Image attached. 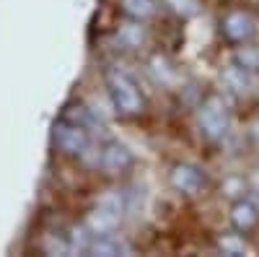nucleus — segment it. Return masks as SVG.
I'll list each match as a JSON object with an SVG mask.
<instances>
[{
    "mask_svg": "<svg viewBox=\"0 0 259 257\" xmlns=\"http://www.w3.org/2000/svg\"><path fill=\"white\" fill-rule=\"evenodd\" d=\"M221 81H223L226 89L231 94H236V96H246V94H251L256 89V73L244 68V65H239V62L226 65L223 73H221Z\"/></svg>",
    "mask_w": 259,
    "mask_h": 257,
    "instance_id": "7",
    "label": "nucleus"
},
{
    "mask_svg": "<svg viewBox=\"0 0 259 257\" xmlns=\"http://www.w3.org/2000/svg\"><path fill=\"white\" fill-rule=\"evenodd\" d=\"M117 39H119V45L127 47V50H135L143 45V39H145V31L140 26V21H135V24H124L117 29Z\"/></svg>",
    "mask_w": 259,
    "mask_h": 257,
    "instance_id": "12",
    "label": "nucleus"
},
{
    "mask_svg": "<svg viewBox=\"0 0 259 257\" xmlns=\"http://www.w3.org/2000/svg\"><path fill=\"white\" fill-rule=\"evenodd\" d=\"M254 187H256V192H259V171H256V177H254Z\"/></svg>",
    "mask_w": 259,
    "mask_h": 257,
    "instance_id": "15",
    "label": "nucleus"
},
{
    "mask_svg": "<svg viewBox=\"0 0 259 257\" xmlns=\"http://www.w3.org/2000/svg\"><path fill=\"white\" fill-rule=\"evenodd\" d=\"M166 6L174 13H179V16H194L200 11L197 0H166Z\"/></svg>",
    "mask_w": 259,
    "mask_h": 257,
    "instance_id": "14",
    "label": "nucleus"
},
{
    "mask_svg": "<svg viewBox=\"0 0 259 257\" xmlns=\"http://www.w3.org/2000/svg\"><path fill=\"white\" fill-rule=\"evenodd\" d=\"M104 78H106V94H109L112 106H114L119 115L135 117V115L143 112L145 96L140 91L138 81L130 76L127 70H122V68H106Z\"/></svg>",
    "mask_w": 259,
    "mask_h": 257,
    "instance_id": "1",
    "label": "nucleus"
},
{
    "mask_svg": "<svg viewBox=\"0 0 259 257\" xmlns=\"http://www.w3.org/2000/svg\"><path fill=\"white\" fill-rule=\"evenodd\" d=\"M254 138L259 140V122H256V127H254Z\"/></svg>",
    "mask_w": 259,
    "mask_h": 257,
    "instance_id": "16",
    "label": "nucleus"
},
{
    "mask_svg": "<svg viewBox=\"0 0 259 257\" xmlns=\"http://www.w3.org/2000/svg\"><path fill=\"white\" fill-rule=\"evenodd\" d=\"M231 224L239 231H249L259 224V208L251 200H239L231 208Z\"/></svg>",
    "mask_w": 259,
    "mask_h": 257,
    "instance_id": "10",
    "label": "nucleus"
},
{
    "mask_svg": "<svg viewBox=\"0 0 259 257\" xmlns=\"http://www.w3.org/2000/svg\"><path fill=\"white\" fill-rule=\"evenodd\" d=\"M122 213H124V200L119 195V190H109L106 195L99 198L96 208L89 213L85 226H89L94 234H109L119 226Z\"/></svg>",
    "mask_w": 259,
    "mask_h": 257,
    "instance_id": "4",
    "label": "nucleus"
},
{
    "mask_svg": "<svg viewBox=\"0 0 259 257\" xmlns=\"http://www.w3.org/2000/svg\"><path fill=\"white\" fill-rule=\"evenodd\" d=\"M122 13L133 21H145L156 13V0H122Z\"/></svg>",
    "mask_w": 259,
    "mask_h": 257,
    "instance_id": "11",
    "label": "nucleus"
},
{
    "mask_svg": "<svg viewBox=\"0 0 259 257\" xmlns=\"http://www.w3.org/2000/svg\"><path fill=\"white\" fill-rule=\"evenodd\" d=\"M55 145L60 148L62 154L68 156H85L89 151H94V130L85 127L83 122L78 120H70V117H60L55 122Z\"/></svg>",
    "mask_w": 259,
    "mask_h": 257,
    "instance_id": "3",
    "label": "nucleus"
},
{
    "mask_svg": "<svg viewBox=\"0 0 259 257\" xmlns=\"http://www.w3.org/2000/svg\"><path fill=\"white\" fill-rule=\"evenodd\" d=\"M197 125L207 140H221L231 130V109L221 94H207L197 106Z\"/></svg>",
    "mask_w": 259,
    "mask_h": 257,
    "instance_id": "2",
    "label": "nucleus"
},
{
    "mask_svg": "<svg viewBox=\"0 0 259 257\" xmlns=\"http://www.w3.org/2000/svg\"><path fill=\"white\" fill-rule=\"evenodd\" d=\"M171 185H174L179 192H187V195H194V192H200V187L205 185V171L194 164H177L171 169Z\"/></svg>",
    "mask_w": 259,
    "mask_h": 257,
    "instance_id": "8",
    "label": "nucleus"
},
{
    "mask_svg": "<svg viewBox=\"0 0 259 257\" xmlns=\"http://www.w3.org/2000/svg\"><path fill=\"white\" fill-rule=\"evenodd\" d=\"M41 252H45V254H70L68 234H62V231L45 234V239H41Z\"/></svg>",
    "mask_w": 259,
    "mask_h": 257,
    "instance_id": "13",
    "label": "nucleus"
},
{
    "mask_svg": "<svg viewBox=\"0 0 259 257\" xmlns=\"http://www.w3.org/2000/svg\"><path fill=\"white\" fill-rule=\"evenodd\" d=\"M96 166H101L109 174H117V171H124L130 164H133V154L130 148L117 143V140H106L101 148H96Z\"/></svg>",
    "mask_w": 259,
    "mask_h": 257,
    "instance_id": "6",
    "label": "nucleus"
},
{
    "mask_svg": "<svg viewBox=\"0 0 259 257\" xmlns=\"http://www.w3.org/2000/svg\"><path fill=\"white\" fill-rule=\"evenodd\" d=\"M133 247H130L122 237H114V234H94L89 254H101V257H114V254H130Z\"/></svg>",
    "mask_w": 259,
    "mask_h": 257,
    "instance_id": "9",
    "label": "nucleus"
},
{
    "mask_svg": "<svg viewBox=\"0 0 259 257\" xmlns=\"http://www.w3.org/2000/svg\"><path fill=\"white\" fill-rule=\"evenodd\" d=\"M221 31L228 42H233V45H244V42H249L256 34V21H254L251 13L233 8L221 18Z\"/></svg>",
    "mask_w": 259,
    "mask_h": 257,
    "instance_id": "5",
    "label": "nucleus"
}]
</instances>
